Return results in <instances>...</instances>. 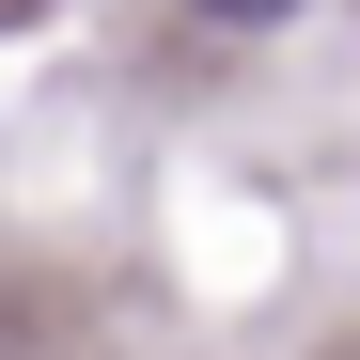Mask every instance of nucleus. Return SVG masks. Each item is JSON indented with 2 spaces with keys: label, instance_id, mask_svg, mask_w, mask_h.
<instances>
[{
  "label": "nucleus",
  "instance_id": "obj_1",
  "mask_svg": "<svg viewBox=\"0 0 360 360\" xmlns=\"http://www.w3.org/2000/svg\"><path fill=\"white\" fill-rule=\"evenodd\" d=\"M204 16H219V32H282L297 0H204Z\"/></svg>",
  "mask_w": 360,
  "mask_h": 360
}]
</instances>
